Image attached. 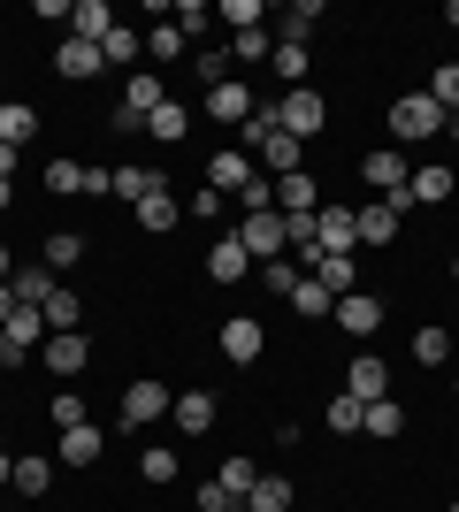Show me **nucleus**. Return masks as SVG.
<instances>
[{
  "label": "nucleus",
  "mask_w": 459,
  "mask_h": 512,
  "mask_svg": "<svg viewBox=\"0 0 459 512\" xmlns=\"http://www.w3.org/2000/svg\"><path fill=\"white\" fill-rule=\"evenodd\" d=\"M253 176H261V169H253V153H238V146H230V153H215V161H207V192L238 199L245 184H253Z\"/></svg>",
  "instance_id": "7"
},
{
  "label": "nucleus",
  "mask_w": 459,
  "mask_h": 512,
  "mask_svg": "<svg viewBox=\"0 0 459 512\" xmlns=\"http://www.w3.org/2000/svg\"><path fill=\"white\" fill-rule=\"evenodd\" d=\"M360 176H368L375 192L391 199V192H406V176H414V161H406V153H398V146H375L368 161H360Z\"/></svg>",
  "instance_id": "8"
},
{
  "label": "nucleus",
  "mask_w": 459,
  "mask_h": 512,
  "mask_svg": "<svg viewBox=\"0 0 459 512\" xmlns=\"http://www.w3.org/2000/svg\"><path fill=\"white\" fill-rule=\"evenodd\" d=\"M345 390L360 398V406H375V398H391V367L375 360V352H360V360H352V375H345Z\"/></svg>",
  "instance_id": "13"
},
{
  "label": "nucleus",
  "mask_w": 459,
  "mask_h": 512,
  "mask_svg": "<svg viewBox=\"0 0 459 512\" xmlns=\"http://www.w3.org/2000/svg\"><path fill=\"white\" fill-rule=\"evenodd\" d=\"M199 512H245V497H230L222 482H207V490H199Z\"/></svg>",
  "instance_id": "50"
},
{
  "label": "nucleus",
  "mask_w": 459,
  "mask_h": 512,
  "mask_svg": "<svg viewBox=\"0 0 459 512\" xmlns=\"http://www.w3.org/2000/svg\"><path fill=\"white\" fill-rule=\"evenodd\" d=\"M314 283H322L329 299H345V291H352V253H322V260H314Z\"/></svg>",
  "instance_id": "31"
},
{
  "label": "nucleus",
  "mask_w": 459,
  "mask_h": 512,
  "mask_svg": "<svg viewBox=\"0 0 459 512\" xmlns=\"http://www.w3.org/2000/svg\"><path fill=\"white\" fill-rule=\"evenodd\" d=\"M452 512H459V497H452Z\"/></svg>",
  "instance_id": "60"
},
{
  "label": "nucleus",
  "mask_w": 459,
  "mask_h": 512,
  "mask_svg": "<svg viewBox=\"0 0 459 512\" xmlns=\"http://www.w3.org/2000/svg\"><path fill=\"white\" fill-rule=\"evenodd\" d=\"M452 283H459V260H452Z\"/></svg>",
  "instance_id": "59"
},
{
  "label": "nucleus",
  "mask_w": 459,
  "mask_h": 512,
  "mask_svg": "<svg viewBox=\"0 0 459 512\" xmlns=\"http://www.w3.org/2000/svg\"><path fill=\"white\" fill-rule=\"evenodd\" d=\"M92 413H85V398L77 390H54V428H85Z\"/></svg>",
  "instance_id": "47"
},
{
  "label": "nucleus",
  "mask_w": 459,
  "mask_h": 512,
  "mask_svg": "<svg viewBox=\"0 0 459 512\" xmlns=\"http://www.w3.org/2000/svg\"><path fill=\"white\" fill-rule=\"evenodd\" d=\"M207 276H215V283H245V276H253V253H245L238 237H215V253H207Z\"/></svg>",
  "instance_id": "17"
},
{
  "label": "nucleus",
  "mask_w": 459,
  "mask_h": 512,
  "mask_svg": "<svg viewBox=\"0 0 459 512\" xmlns=\"http://www.w3.org/2000/svg\"><path fill=\"white\" fill-rule=\"evenodd\" d=\"M8 314H16V291H8V283H0V321H8Z\"/></svg>",
  "instance_id": "53"
},
{
  "label": "nucleus",
  "mask_w": 459,
  "mask_h": 512,
  "mask_svg": "<svg viewBox=\"0 0 459 512\" xmlns=\"http://www.w3.org/2000/svg\"><path fill=\"white\" fill-rule=\"evenodd\" d=\"M0 360H8V329H0Z\"/></svg>",
  "instance_id": "57"
},
{
  "label": "nucleus",
  "mask_w": 459,
  "mask_h": 512,
  "mask_svg": "<svg viewBox=\"0 0 459 512\" xmlns=\"http://www.w3.org/2000/svg\"><path fill=\"white\" fill-rule=\"evenodd\" d=\"M444 23H452V31H459V0H452V8H444Z\"/></svg>",
  "instance_id": "56"
},
{
  "label": "nucleus",
  "mask_w": 459,
  "mask_h": 512,
  "mask_svg": "<svg viewBox=\"0 0 459 512\" xmlns=\"http://www.w3.org/2000/svg\"><path fill=\"white\" fill-rule=\"evenodd\" d=\"M46 192H85V169H77V161H69V153H62V161H46Z\"/></svg>",
  "instance_id": "45"
},
{
  "label": "nucleus",
  "mask_w": 459,
  "mask_h": 512,
  "mask_svg": "<svg viewBox=\"0 0 459 512\" xmlns=\"http://www.w3.org/2000/svg\"><path fill=\"white\" fill-rule=\"evenodd\" d=\"M398 428H406V413H398L391 398H375V406H368V421H360V436H375V444H391Z\"/></svg>",
  "instance_id": "34"
},
{
  "label": "nucleus",
  "mask_w": 459,
  "mask_h": 512,
  "mask_svg": "<svg viewBox=\"0 0 459 512\" xmlns=\"http://www.w3.org/2000/svg\"><path fill=\"white\" fill-rule=\"evenodd\" d=\"M444 130H452V138H459V115H452V123H444Z\"/></svg>",
  "instance_id": "58"
},
{
  "label": "nucleus",
  "mask_w": 459,
  "mask_h": 512,
  "mask_svg": "<svg viewBox=\"0 0 459 512\" xmlns=\"http://www.w3.org/2000/svg\"><path fill=\"white\" fill-rule=\"evenodd\" d=\"M176 214H184V207H176V199H169V184H161V192H146V199H138V230H153V237H161V230H176Z\"/></svg>",
  "instance_id": "27"
},
{
  "label": "nucleus",
  "mask_w": 459,
  "mask_h": 512,
  "mask_svg": "<svg viewBox=\"0 0 459 512\" xmlns=\"http://www.w3.org/2000/svg\"><path fill=\"white\" fill-rule=\"evenodd\" d=\"M414 360L421 367H444V360H452V329H414Z\"/></svg>",
  "instance_id": "39"
},
{
  "label": "nucleus",
  "mask_w": 459,
  "mask_h": 512,
  "mask_svg": "<svg viewBox=\"0 0 459 512\" xmlns=\"http://www.w3.org/2000/svg\"><path fill=\"white\" fill-rule=\"evenodd\" d=\"M0 329H8V344H16V352H31V344H46V314H39V306H16V314L0 321Z\"/></svg>",
  "instance_id": "28"
},
{
  "label": "nucleus",
  "mask_w": 459,
  "mask_h": 512,
  "mask_svg": "<svg viewBox=\"0 0 459 512\" xmlns=\"http://www.w3.org/2000/svg\"><path fill=\"white\" fill-rule=\"evenodd\" d=\"M261 283H268V291H276V299H291V291H299V283H306V268H299V260H291V253H276V260H261Z\"/></svg>",
  "instance_id": "30"
},
{
  "label": "nucleus",
  "mask_w": 459,
  "mask_h": 512,
  "mask_svg": "<svg viewBox=\"0 0 459 512\" xmlns=\"http://www.w3.org/2000/svg\"><path fill=\"white\" fill-rule=\"evenodd\" d=\"M0 451H8V444H0Z\"/></svg>",
  "instance_id": "62"
},
{
  "label": "nucleus",
  "mask_w": 459,
  "mask_h": 512,
  "mask_svg": "<svg viewBox=\"0 0 459 512\" xmlns=\"http://www.w3.org/2000/svg\"><path fill=\"white\" fill-rule=\"evenodd\" d=\"M207 115H215V123H245V115H253V92L222 77V85H207Z\"/></svg>",
  "instance_id": "20"
},
{
  "label": "nucleus",
  "mask_w": 459,
  "mask_h": 512,
  "mask_svg": "<svg viewBox=\"0 0 459 512\" xmlns=\"http://www.w3.org/2000/svg\"><path fill=\"white\" fill-rule=\"evenodd\" d=\"M54 69H62L69 85H92V77H108V62H100V46H92V39H62V46H54Z\"/></svg>",
  "instance_id": "9"
},
{
  "label": "nucleus",
  "mask_w": 459,
  "mask_h": 512,
  "mask_svg": "<svg viewBox=\"0 0 459 512\" xmlns=\"http://www.w3.org/2000/svg\"><path fill=\"white\" fill-rule=\"evenodd\" d=\"M138 474H146V482H176V451L161 444V451H138Z\"/></svg>",
  "instance_id": "48"
},
{
  "label": "nucleus",
  "mask_w": 459,
  "mask_h": 512,
  "mask_svg": "<svg viewBox=\"0 0 459 512\" xmlns=\"http://www.w3.org/2000/svg\"><path fill=\"white\" fill-rule=\"evenodd\" d=\"M398 222H406V214H398V207H383V199H375V207H352V230H360V245H391V237H398Z\"/></svg>",
  "instance_id": "16"
},
{
  "label": "nucleus",
  "mask_w": 459,
  "mask_h": 512,
  "mask_svg": "<svg viewBox=\"0 0 459 512\" xmlns=\"http://www.w3.org/2000/svg\"><path fill=\"white\" fill-rule=\"evenodd\" d=\"M452 390H459V375H452Z\"/></svg>",
  "instance_id": "61"
},
{
  "label": "nucleus",
  "mask_w": 459,
  "mask_h": 512,
  "mask_svg": "<svg viewBox=\"0 0 459 512\" xmlns=\"http://www.w3.org/2000/svg\"><path fill=\"white\" fill-rule=\"evenodd\" d=\"M322 23V0H299V8H284V46H306V31Z\"/></svg>",
  "instance_id": "41"
},
{
  "label": "nucleus",
  "mask_w": 459,
  "mask_h": 512,
  "mask_svg": "<svg viewBox=\"0 0 459 512\" xmlns=\"http://www.w3.org/2000/svg\"><path fill=\"white\" fill-rule=\"evenodd\" d=\"M360 421H368V406H360L352 390H337V398H329V428H337V436H360Z\"/></svg>",
  "instance_id": "38"
},
{
  "label": "nucleus",
  "mask_w": 459,
  "mask_h": 512,
  "mask_svg": "<svg viewBox=\"0 0 459 512\" xmlns=\"http://www.w3.org/2000/svg\"><path fill=\"white\" fill-rule=\"evenodd\" d=\"M146 192H161V176H153V169H115V184H108V199H131V207Z\"/></svg>",
  "instance_id": "35"
},
{
  "label": "nucleus",
  "mask_w": 459,
  "mask_h": 512,
  "mask_svg": "<svg viewBox=\"0 0 459 512\" xmlns=\"http://www.w3.org/2000/svg\"><path fill=\"white\" fill-rule=\"evenodd\" d=\"M169 406H176V398H169V383H153V375H138V383L123 390V406H115V421H123V428H153V421H161Z\"/></svg>",
  "instance_id": "4"
},
{
  "label": "nucleus",
  "mask_w": 459,
  "mask_h": 512,
  "mask_svg": "<svg viewBox=\"0 0 459 512\" xmlns=\"http://www.w3.org/2000/svg\"><path fill=\"white\" fill-rule=\"evenodd\" d=\"M108 31H115V8H108V0H77V8H69V39H92V46H100Z\"/></svg>",
  "instance_id": "18"
},
{
  "label": "nucleus",
  "mask_w": 459,
  "mask_h": 512,
  "mask_svg": "<svg viewBox=\"0 0 459 512\" xmlns=\"http://www.w3.org/2000/svg\"><path fill=\"white\" fill-rule=\"evenodd\" d=\"M276 123H284L291 138L306 146V138H322V123H329V100H322L314 85H291L284 100H276Z\"/></svg>",
  "instance_id": "3"
},
{
  "label": "nucleus",
  "mask_w": 459,
  "mask_h": 512,
  "mask_svg": "<svg viewBox=\"0 0 459 512\" xmlns=\"http://www.w3.org/2000/svg\"><path fill=\"white\" fill-rule=\"evenodd\" d=\"M8 474H16V451H0V490H8Z\"/></svg>",
  "instance_id": "52"
},
{
  "label": "nucleus",
  "mask_w": 459,
  "mask_h": 512,
  "mask_svg": "<svg viewBox=\"0 0 459 512\" xmlns=\"http://www.w3.org/2000/svg\"><path fill=\"white\" fill-rule=\"evenodd\" d=\"M146 130H153V138H161V146H176V138L192 130V115H184V107H176V100H161V107H153V115H146Z\"/></svg>",
  "instance_id": "33"
},
{
  "label": "nucleus",
  "mask_w": 459,
  "mask_h": 512,
  "mask_svg": "<svg viewBox=\"0 0 459 512\" xmlns=\"http://www.w3.org/2000/svg\"><path fill=\"white\" fill-rule=\"evenodd\" d=\"M322 207V184L306 169H291V176H276V214H314Z\"/></svg>",
  "instance_id": "15"
},
{
  "label": "nucleus",
  "mask_w": 459,
  "mask_h": 512,
  "mask_svg": "<svg viewBox=\"0 0 459 512\" xmlns=\"http://www.w3.org/2000/svg\"><path fill=\"white\" fill-rule=\"evenodd\" d=\"M8 490H16V497H46V490H54V467H46L39 451H23L16 474H8Z\"/></svg>",
  "instance_id": "25"
},
{
  "label": "nucleus",
  "mask_w": 459,
  "mask_h": 512,
  "mask_svg": "<svg viewBox=\"0 0 459 512\" xmlns=\"http://www.w3.org/2000/svg\"><path fill=\"white\" fill-rule=\"evenodd\" d=\"M184 46H192V39H184L176 23H153V31H146V54H153V62H184Z\"/></svg>",
  "instance_id": "36"
},
{
  "label": "nucleus",
  "mask_w": 459,
  "mask_h": 512,
  "mask_svg": "<svg viewBox=\"0 0 459 512\" xmlns=\"http://www.w3.org/2000/svg\"><path fill=\"white\" fill-rule=\"evenodd\" d=\"M176 428H184V436H207V428H215V398H207V390H176Z\"/></svg>",
  "instance_id": "19"
},
{
  "label": "nucleus",
  "mask_w": 459,
  "mask_h": 512,
  "mask_svg": "<svg viewBox=\"0 0 459 512\" xmlns=\"http://www.w3.org/2000/svg\"><path fill=\"white\" fill-rule=\"evenodd\" d=\"M238 245L253 253V268H261V260H276V253H284V214H276V207H253V214L238 222Z\"/></svg>",
  "instance_id": "5"
},
{
  "label": "nucleus",
  "mask_w": 459,
  "mask_h": 512,
  "mask_svg": "<svg viewBox=\"0 0 459 512\" xmlns=\"http://www.w3.org/2000/svg\"><path fill=\"white\" fill-rule=\"evenodd\" d=\"M8 276H16V253H8V245H0V283H8Z\"/></svg>",
  "instance_id": "54"
},
{
  "label": "nucleus",
  "mask_w": 459,
  "mask_h": 512,
  "mask_svg": "<svg viewBox=\"0 0 459 512\" xmlns=\"http://www.w3.org/2000/svg\"><path fill=\"white\" fill-rule=\"evenodd\" d=\"M444 123H452V115H444L429 92H406V100H391V138H398V146H421V138H437Z\"/></svg>",
  "instance_id": "1"
},
{
  "label": "nucleus",
  "mask_w": 459,
  "mask_h": 512,
  "mask_svg": "<svg viewBox=\"0 0 459 512\" xmlns=\"http://www.w3.org/2000/svg\"><path fill=\"white\" fill-rule=\"evenodd\" d=\"M245 512H291V482L284 474H261V482L245 490Z\"/></svg>",
  "instance_id": "29"
},
{
  "label": "nucleus",
  "mask_w": 459,
  "mask_h": 512,
  "mask_svg": "<svg viewBox=\"0 0 459 512\" xmlns=\"http://www.w3.org/2000/svg\"><path fill=\"white\" fill-rule=\"evenodd\" d=\"M268 62H276V77H284V92L306 85V46H284V39H276V54H268Z\"/></svg>",
  "instance_id": "44"
},
{
  "label": "nucleus",
  "mask_w": 459,
  "mask_h": 512,
  "mask_svg": "<svg viewBox=\"0 0 459 512\" xmlns=\"http://www.w3.org/2000/svg\"><path fill=\"white\" fill-rule=\"evenodd\" d=\"M406 192H414V207H444V199L459 192V176L444 169V161H421V169L406 176Z\"/></svg>",
  "instance_id": "11"
},
{
  "label": "nucleus",
  "mask_w": 459,
  "mask_h": 512,
  "mask_svg": "<svg viewBox=\"0 0 459 512\" xmlns=\"http://www.w3.org/2000/svg\"><path fill=\"white\" fill-rule=\"evenodd\" d=\"M8 291H16V306H46V291H54V268H16V276H8Z\"/></svg>",
  "instance_id": "32"
},
{
  "label": "nucleus",
  "mask_w": 459,
  "mask_h": 512,
  "mask_svg": "<svg viewBox=\"0 0 459 512\" xmlns=\"http://www.w3.org/2000/svg\"><path fill=\"white\" fill-rule=\"evenodd\" d=\"M85 360H92L85 329H62V337H46V375H85Z\"/></svg>",
  "instance_id": "12"
},
{
  "label": "nucleus",
  "mask_w": 459,
  "mask_h": 512,
  "mask_svg": "<svg viewBox=\"0 0 459 512\" xmlns=\"http://www.w3.org/2000/svg\"><path fill=\"white\" fill-rule=\"evenodd\" d=\"M291 306H299L306 321H329V314H337V299H329V291H322V283H314V276H306L299 291H291Z\"/></svg>",
  "instance_id": "40"
},
{
  "label": "nucleus",
  "mask_w": 459,
  "mask_h": 512,
  "mask_svg": "<svg viewBox=\"0 0 459 512\" xmlns=\"http://www.w3.org/2000/svg\"><path fill=\"white\" fill-rule=\"evenodd\" d=\"M46 337H62V329H77V321H85V299H77V291H62V283H54V291H46Z\"/></svg>",
  "instance_id": "23"
},
{
  "label": "nucleus",
  "mask_w": 459,
  "mask_h": 512,
  "mask_svg": "<svg viewBox=\"0 0 459 512\" xmlns=\"http://www.w3.org/2000/svg\"><path fill=\"white\" fill-rule=\"evenodd\" d=\"M253 153H261V169H268V184H276V176H291V169H299V138H291V130H276V138H261V146H253Z\"/></svg>",
  "instance_id": "21"
},
{
  "label": "nucleus",
  "mask_w": 459,
  "mask_h": 512,
  "mask_svg": "<svg viewBox=\"0 0 459 512\" xmlns=\"http://www.w3.org/2000/svg\"><path fill=\"white\" fill-rule=\"evenodd\" d=\"M77 260H85V237H77V230H54V237H46V268H77Z\"/></svg>",
  "instance_id": "43"
},
{
  "label": "nucleus",
  "mask_w": 459,
  "mask_h": 512,
  "mask_svg": "<svg viewBox=\"0 0 459 512\" xmlns=\"http://www.w3.org/2000/svg\"><path fill=\"white\" fill-rule=\"evenodd\" d=\"M31 138H39V107H23V100H8L0 107V146H31Z\"/></svg>",
  "instance_id": "22"
},
{
  "label": "nucleus",
  "mask_w": 459,
  "mask_h": 512,
  "mask_svg": "<svg viewBox=\"0 0 459 512\" xmlns=\"http://www.w3.org/2000/svg\"><path fill=\"white\" fill-rule=\"evenodd\" d=\"M329 321H337V329H352V337H375V329H383V299H375V291H345Z\"/></svg>",
  "instance_id": "10"
},
{
  "label": "nucleus",
  "mask_w": 459,
  "mask_h": 512,
  "mask_svg": "<svg viewBox=\"0 0 459 512\" xmlns=\"http://www.w3.org/2000/svg\"><path fill=\"white\" fill-rule=\"evenodd\" d=\"M138 54H146V39H138L131 23H115L108 39H100V62H108V69H131V62H138Z\"/></svg>",
  "instance_id": "26"
},
{
  "label": "nucleus",
  "mask_w": 459,
  "mask_h": 512,
  "mask_svg": "<svg viewBox=\"0 0 459 512\" xmlns=\"http://www.w3.org/2000/svg\"><path fill=\"white\" fill-rule=\"evenodd\" d=\"M429 100H437L444 115H459V62H444L437 77H429Z\"/></svg>",
  "instance_id": "46"
},
{
  "label": "nucleus",
  "mask_w": 459,
  "mask_h": 512,
  "mask_svg": "<svg viewBox=\"0 0 459 512\" xmlns=\"http://www.w3.org/2000/svg\"><path fill=\"white\" fill-rule=\"evenodd\" d=\"M8 199H16V184H8V176H0V207H8Z\"/></svg>",
  "instance_id": "55"
},
{
  "label": "nucleus",
  "mask_w": 459,
  "mask_h": 512,
  "mask_svg": "<svg viewBox=\"0 0 459 512\" xmlns=\"http://www.w3.org/2000/svg\"><path fill=\"white\" fill-rule=\"evenodd\" d=\"M0 176H8V184H16V146H0Z\"/></svg>",
  "instance_id": "51"
},
{
  "label": "nucleus",
  "mask_w": 459,
  "mask_h": 512,
  "mask_svg": "<svg viewBox=\"0 0 459 512\" xmlns=\"http://www.w3.org/2000/svg\"><path fill=\"white\" fill-rule=\"evenodd\" d=\"M100 451H108V436H100V428H62V467H92V459H100Z\"/></svg>",
  "instance_id": "24"
},
{
  "label": "nucleus",
  "mask_w": 459,
  "mask_h": 512,
  "mask_svg": "<svg viewBox=\"0 0 459 512\" xmlns=\"http://www.w3.org/2000/svg\"><path fill=\"white\" fill-rule=\"evenodd\" d=\"M261 344H268V329L253 314L222 321V360H230V367H253V360H261Z\"/></svg>",
  "instance_id": "6"
},
{
  "label": "nucleus",
  "mask_w": 459,
  "mask_h": 512,
  "mask_svg": "<svg viewBox=\"0 0 459 512\" xmlns=\"http://www.w3.org/2000/svg\"><path fill=\"white\" fill-rule=\"evenodd\" d=\"M222 23H230V39H238V31H261L268 8H261V0H222Z\"/></svg>",
  "instance_id": "42"
},
{
  "label": "nucleus",
  "mask_w": 459,
  "mask_h": 512,
  "mask_svg": "<svg viewBox=\"0 0 459 512\" xmlns=\"http://www.w3.org/2000/svg\"><path fill=\"white\" fill-rule=\"evenodd\" d=\"M215 482H222V490H230V497H245V490H253V482H261V467H253L245 451H230V459H222V474H215Z\"/></svg>",
  "instance_id": "37"
},
{
  "label": "nucleus",
  "mask_w": 459,
  "mask_h": 512,
  "mask_svg": "<svg viewBox=\"0 0 459 512\" xmlns=\"http://www.w3.org/2000/svg\"><path fill=\"white\" fill-rule=\"evenodd\" d=\"M245 54V62H268V54H276V39H268V31H238V39H230Z\"/></svg>",
  "instance_id": "49"
},
{
  "label": "nucleus",
  "mask_w": 459,
  "mask_h": 512,
  "mask_svg": "<svg viewBox=\"0 0 459 512\" xmlns=\"http://www.w3.org/2000/svg\"><path fill=\"white\" fill-rule=\"evenodd\" d=\"M169 100V77H153V69H131L123 77V107H115V130H146V115Z\"/></svg>",
  "instance_id": "2"
},
{
  "label": "nucleus",
  "mask_w": 459,
  "mask_h": 512,
  "mask_svg": "<svg viewBox=\"0 0 459 512\" xmlns=\"http://www.w3.org/2000/svg\"><path fill=\"white\" fill-rule=\"evenodd\" d=\"M314 237H322V253H360V230H352V207H322V214H314Z\"/></svg>",
  "instance_id": "14"
}]
</instances>
